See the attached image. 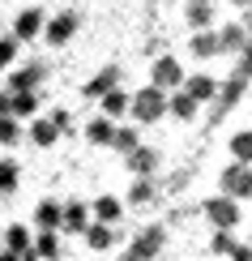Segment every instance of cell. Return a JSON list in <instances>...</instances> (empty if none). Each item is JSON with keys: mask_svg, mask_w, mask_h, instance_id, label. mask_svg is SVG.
Listing matches in <instances>:
<instances>
[{"mask_svg": "<svg viewBox=\"0 0 252 261\" xmlns=\"http://www.w3.org/2000/svg\"><path fill=\"white\" fill-rule=\"evenodd\" d=\"M90 219L107 223V227H116L120 219H124V201H120V197H94V205H90Z\"/></svg>", "mask_w": 252, "mask_h": 261, "instance_id": "14", "label": "cell"}, {"mask_svg": "<svg viewBox=\"0 0 252 261\" xmlns=\"http://www.w3.org/2000/svg\"><path fill=\"white\" fill-rule=\"evenodd\" d=\"M39 77H43V64H26V69H13V73H9V94H13V90H35Z\"/></svg>", "mask_w": 252, "mask_h": 261, "instance_id": "21", "label": "cell"}, {"mask_svg": "<svg viewBox=\"0 0 252 261\" xmlns=\"http://www.w3.org/2000/svg\"><path fill=\"white\" fill-rule=\"evenodd\" d=\"M17 176H21V167L13 159H0V197H13L17 193Z\"/></svg>", "mask_w": 252, "mask_h": 261, "instance_id": "25", "label": "cell"}, {"mask_svg": "<svg viewBox=\"0 0 252 261\" xmlns=\"http://www.w3.org/2000/svg\"><path fill=\"white\" fill-rule=\"evenodd\" d=\"M86 244H90L94 248V253H107V248H111L116 244V227H107V223H98V219H90V223H86Z\"/></svg>", "mask_w": 252, "mask_h": 261, "instance_id": "13", "label": "cell"}, {"mask_svg": "<svg viewBox=\"0 0 252 261\" xmlns=\"http://www.w3.org/2000/svg\"><path fill=\"white\" fill-rule=\"evenodd\" d=\"M86 223H90V205H81V201L60 205V231H64V236H81Z\"/></svg>", "mask_w": 252, "mask_h": 261, "instance_id": "8", "label": "cell"}, {"mask_svg": "<svg viewBox=\"0 0 252 261\" xmlns=\"http://www.w3.org/2000/svg\"><path fill=\"white\" fill-rule=\"evenodd\" d=\"M39 30H43V9H21L17 21H13V39L17 43H30Z\"/></svg>", "mask_w": 252, "mask_h": 261, "instance_id": "11", "label": "cell"}, {"mask_svg": "<svg viewBox=\"0 0 252 261\" xmlns=\"http://www.w3.org/2000/svg\"><path fill=\"white\" fill-rule=\"evenodd\" d=\"M218 189L227 193V197H235V201H248L252 197V163H231V167L218 176Z\"/></svg>", "mask_w": 252, "mask_h": 261, "instance_id": "2", "label": "cell"}, {"mask_svg": "<svg viewBox=\"0 0 252 261\" xmlns=\"http://www.w3.org/2000/svg\"><path fill=\"white\" fill-rule=\"evenodd\" d=\"M98 103H103V116H124L128 112V90H120V86H111L107 94H98Z\"/></svg>", "mask_w": 252, "mask_h": 261, "instance_id": "22", "label": "cell"}, {"mask_svg": "<svg viewBox=\"0 0 252 261\" xmlns=\"http://www.w3.org/2000/svg\"><path fill=\"white\" fill-rule=\"evenodd\" d=\"M248 244H252V240H248Z\"/></svg>", "mask_w": 252, "mask_h": 261, "instance_id": "39", "label": "cell"}, {"mask_svg": "<svg viewBox=\"0 0 252 261\" xmlns=\"http://www.w3.org/2000/svg\"><path fill=\"white\" fill-rule=\"evenodd\" d=\"M5 248H13V253H26L30 248V231H26V223H13L5 231Z\"/></svg>", "mask_w": 252, "mask_h": 261, "instance_id": "29", "label": "cell"}, {"mask_svg": "<svg viewBox=\"0 0 252 261\" xmlns=\"http://www.w3.org/2000/svg\"><path fill=\"white\" fill-rule=\"evenodd\" d=\"M188 51H192L197 60H210V56H218V35H214L210 26H205V30H192V39H188Z\"/></svg>", "mask_w": 252, "mask_h": 261, "instance_id": "16", "label": "cell"}, {"mask_svg": "<svg viewBox=\"0 0 252 261\" xmlns=\"http://www.w3.org/2000/svg\"><path fill=\"white\" fill-rule=\"evenodd\" d=\"M51 124H56L60 133H69V128H73V116L64 112V107H56V112H51Z\"/></svg>", "mask_w": 252, "mask_h": 261, "instance_id": "34", "label": "cell"}, {"mask_svg": "<svg viewBox=\"0 0 252 261\" xmlns=\"http://www.w3.org/2000/svg\"><path fill=\"white\" fill-rule=\"evenodd\" d=\"M162 244H167V231H162V227H146V231L128 244V261H154L162 253Z\"/></svg>", "mask_w": 252, "mask_h": 261, "instance_id": "3", "label": "cell"}, {"mask_svg": "<svg viewBox=\"0 0 252 261\" xmlns=\"http://www.w3.org/2000/svg\"><path fill=\"white\" fill-rule=\"evenodd\" d=\"M197 103L184 86H175V90H167V116H175V120H197Z\"/></svg>", "mask_w": 252, "mask_h": 261, "instance_id": "9", "label": "cell"}, {"mask_svg": "<svg viewBox=\"0 0 252 261\" xmlns=\"http://www.w3.org/2000/svg\"><path fill=\"white\" fill-rule=\"evenodd\" d=\"M180 86L192 94L197 103H214V94H218V77H210V73H192V77H184Z\"/></svg>", "mask_w": 252, "mask_h": 261, "instance_id": "10", "label": "cell"}, {"mask_svg": "<svg viewBox=\"0 0 252 261\" xmlns=\"http://www.w3.org/2000/svg\"><path fill=\"white\" fill-rule=\"evenodd\" d=\"M128 116H133L137 124H158L162 116H167V90L162 86H141L137 94H128Z\"/></svg>", "mask_w": 252, "mask_h": 261, "instance_id": "1", "label": "cell"}, {"mask_svg": "<svg viewBox=\"0 0 252 261\" xmlns=\"http://www.w3.org/2000/svg\"><path fill=\"white\" fill-rule=\"evenodd\" d=\"M17 47H21V43H17L13 35H5V39H0V69H9V64L17 60Z\"/></svg>", "mask_w": 252, "mask_h": 261, "instance_id": "32", "label": "cell"}, {"mask_svg": "<svg viewBox=\"0 0 252 261\" xmlns=\"http://www.w3.org/2000/svg\"><path fill=\"white\" fill-rule=\"evenodd\" d=\"M150 201H154V180L137 176V184L128 189V205H150Z\"/></svg>", "mask_w": 252, "mask_h": 261, "instance_id": "27", "label": "cell"}, {"mask_svg": "<svg viewBox=\"0 0 252 261\" xmlns=\"http://www.w3.org/2000/svg\"><path fill=\"white\" fill-rule=\"evenodd\" d=\"M231 244H235L231 227H214V240H210V253H214V257H227V253H231Z\"/></svg>", "mask_w": 252, "mask_h": 261, "instance_id": "30", "label": "cell"}, {"mask_svg": "<svg viewBox=\"0 0 252 261\" xmlns=\"http://www.w3.org/2000/svg\"><path fill=\"white\" fill-rule=\"evenodd\" d=\"M39 112V94L35 90H13L9 94V116H17V120H26V116Z\"/></svg>", "mask_w": 252, "mask_h": 261, "instance_id": "18", "label": "cell"}, {"mask_svg": "<svg viewBox=\"0 0 252 261\" xmlns=\"http://www.w3.org/2000/svg\"><path fill=\"white\" fill-rule=\"evenodd\" d=\"M35 223H39V227H51V231H60V201H51V197L39 201V205H35Z\"/></svg>", "mask_w": 252, "mask_h": 261, "instance_id": "24", "label": "cell"}, {"mask_svg": "<svg viewBox=\"0 0 252 261\" xmlns=\"http://www.w3.org/2000/svg\"><path fill=\"white\" fill-rule=\"evenodd\" d=\"M0 261H17V253H13V248H5V253H0Z\"/></svg>", "mask_w": 252, "mask_h": 261, "instance_id": "36", "label": "cell"}, {"mask_svg": "<svg viewBox=\"0 0 252 261\" xmlns=\"http://www.w3.org/2000/svg\"><path fill=\"white\" fill-rule=\"evenodd\" d=\"M150 82H154V86H162V90H175V86L184 82L180 60H175V56H158V60H154V73H150Z\"/></svg>", "mask_w": 252, "mask_h": 261, "instance_id": "7", "label": "cell"}, {"mask_svg": "<svg viewBox=\"0 0 252 261\" xmlns=\"http://www.w3.org/2000/svg\"><path fill=\"white\" fill-rule=\"evenodd\" d=\"M30 141H35V146H56L60 141V128L51 124V116H39V120H30Z\"/></svg>", "mask_w": 252, "mask_h": 261, "instance_id": "20", "label": "cell"}, {"mask_svg": "<svg viewBox=\"0 0 252 261\" xmlns=\"http://www.w3.org/2000/svg\"><path fill=\"white\" fill-rule=\"evenodd\" d=\"M120 261H128V257H120Z\"/></svg>", "mask_w": 252, "mask_h": 261, "instance_id": "38", "label": "cell"}, {"mask_svg": "<svg viewBox=\"0 0 252 261\" xmlns=\"http://www.w3.org/2000/svg\"><path fill=\"white\" fill-rule=\"evenodd\" d=\"M231 5H239V9H248V5H252V0H231Z\"/></svg>", "mask_w": 252, "mask_h": 261, "instance_id": "37", "label": "cell"}, {"mask_svg": "<svg viewBox=\"0 0 252 261\" xmlns=\"http://www.w3.org/2000/svg\"><path fill=\"white\" fill-rule=\"evenodd\" d=\"M248 47V35H244V26H222L218 30V51H227V56H239V51Z\"/></svg>", "mask_w": 252, "mask_h": 261, "instance_id": "15", "label": "cell"}, {"mask_svg": "<svg viewBox=\"0 0 252 261\" xmlns=\"http://www.w3.org/2000/svg\"><path fill=\"white\" fill-rule=\"evenodd\" d=\"M227 261H252V244H231V253H227Z\"/></svg>", "mask_w": 252, "mask_h": 261, "instance_id": "33", "label": "cell"}, {"mask_svg": "<svg viewBox=\"0 0 252 261\" xmlns=\"http://www.w3.org/2000/svg\"><path fill=\"white\" fill-rule=\"evenodd\" d=\"M111 133H116L111 116H94V120L86 124V141H90V146H111Z\"/></svg>", "mask_w": 252, "mask_h": 261, "instance_id": "19", "label": "cell"}, {"mask_svg": "<svg viewBox=\"0 0 252 261\" xmlns=\"http://www.w3.org/2000/svg\"><path fill=\"white\" fill-rule=\"evenodd\" d=\"M201 210H205V219H210L214 227H231V231H235V223H239V201H235V197L218 193V197H210Z\"/></svg>", "mask_w": 252, "mask_h": 261, "instance_id": "4", "label": "cell"}, {"mask_svg": "<svg viewBox=\"0 0 252 261\" xmlns=\"http://www.w3.org/2000/svg\"><path fill=\"white\" fill-rule=\"evenodd\" d=\"M0 116H9V90L0 94Z\"/></svg>", "mask_w": 252, "mask_h": 261, "instance_id": "35", "label": "cell"}, {"mask_svg": "<svg viewBox=\"0 0 252 261\" xmlns=\"http://www.w3.org/2000/svg\"><path fill=\"white\" fill-rule=\"evenodd\" d=\"M43 39L51 43V47H60V43H69L73 35H77V13H56L51 21H43V30H39Z\"/></svg>", "mask_w": 252, "mask_h": 261, "instance_id": "5", "label": "cell"}, {"mask_svg": "<svg viewBox=\"0 0 252 261\" xmlns=\"http://www.w3.org/2000/svg\"><path fill=\"white\" fill-rule=\"evenodd\" d=\"M111 86H120V69H116V64H107V69H98L94 77L81 86V94H86V99H98V94H107Z\"/></svg>", "mask_w": 252, "mask_h": 261, "instance_id": "12", "label": "cell"}, {"mask_svg": "<svg viewBox=\"0 0 252 261\" xmlns=\"http://www.w3.org/2000/svg\"><path fill=\"white\" fill-rule=\"evenodd\" d=\"M30 244H35L39 261H43V257L56 261V257H60V231H51V227H39V236H30Z\"/></svg>", "mask_w": 252, "mask_h": 261, "instance_id": "17", "label": "cell"}, {"mask_svg": "<svg viewBox=\"0 0 252 261\" xmlns=\"http://www.w3.org/2000/svg\"><path fill=\"white\" fill-rule=\"evenodd\" d=\"M158 159H162L158 150L154 146H141V141H137L133 150H124V167L133 171V176H150V171L158 167Z\"/></svg>", "mask_w": 252, "mask_h": 261, "instance_id": "6", "label": "cell"}, {"mask_svg": "<svg viewBox=\"0 0 252 261\" xmlns=\"http://www.w3.org/2000/svg\"><path fill=\"white\" fill-rule=\"evenodd\" d=\"M231 154H235L239 163H252V128H244V133L231 137Z\"/></svg>", "mask_w": 252, "mask_h": 261, "instance_id": "31", "label": "cell"}, {"mask_svg": "<svg viewBox=\"0 0 252 261\" xmlns=\"http://www.w3.org/2000/svg\"><path fill=\"white\" fill-rule=\"evenodd\" d=\"M184 17H188L192 30H205L214 21V9H210V0H188V13H184Z\"/></svg>", "mask_w": 252, "mask_h": 261, "instance_id": "23", "label": "cell"}, {"mask_svg": "<svg viewBox=\"0 0 252 261\" xmlns=\"http://www.w3.org/2000/svg\"><path fill=\"white\" fill-rule=\"evenodd\" d=\"M137 124H116V133H111V150H120V154H124V150H133L137 146Z\"/></svg>", "mask_w": 252, "mask_h": 261, "instance_id": "28", "label": "cell"}, {"mask_svg": "<svg viewBox=\"0 0 252 261\" xmlns=\"http://www.w3.org/2000/svg\"><path fill=\"white\" fill-rule=\"evenodd\" d=\"M21 137H26V128L17 116H0V146H17Z\"/></svg>", "mask_w": 252, "mask_h": 261, "instance_id": "26", "label": "cell"}]
</instances>
